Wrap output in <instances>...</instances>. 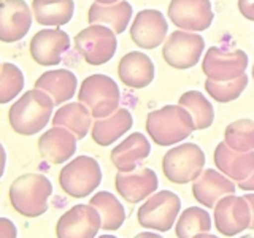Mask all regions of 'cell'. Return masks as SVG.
<instances>
[{"label":"cell","instance_id":"29","mask_svg":"<svg viewBox=\"0 0 254 238\" xmlns=\"http://www.w3.org/2000/svg\"><path fill=\"white\" fill-rule=\"evenodd\" d=\"M211 229V219L206 210L198 206H189L181 213L177 221L175 234L178 238H194L205 237Z\"/></svg>","mask_w":254,"mask_h":238},{"label":"cell","instance_id":"6","mask_svg":"<svg viewBox=\"0 0 254 238\" xmlns=\"http://www.w3.org/2000/svg\"><path fill=\"white\" fill-rule=\"evenodd\" d=\"M75 48L89 65H103L116 54V32L105 24H91L75 37Z\"/></svg>","mask_w":254,"mask_h":238},{"label":"cell","instance_id":"2","mask_svg":"<svg viewBox=\"0 0 254 238\" xmlns=\"http://www.w3.org/2000/svg\"><path fill=\"white\" fill-rule=\"evenodd\" d=\"M194 130L195 124L192 121V116L180 103L151 111L146 118V132L159 146H170L175 143H181Z\"/></svg>","mask_w":254,"mask_h":238},{"label":"cell","instance_id":"31","mask_svg":"<svg viewBox=\"0 0 254 238\" xmlns=\"http://www.w3.org/2000/svg\"><path fill=\"white\" fill-rule=\"evenodd\" d=\"M224 141L235 151H254V121L238 119L226 127Z\"/></svg>","mask_w":254,"mask_h":238},{"label":"cell","instance_id":"3","mask_svg":"<svg viewBox=\"0 0 254 238\" xmlns=\"http://www.w3.org/2000/svg\"><path fill=\"white\" fill-rule=\"evenodd\" d=\"M51 194V181L40 173L21 175L10 186V202L13 210L26 218H38L46 213L48 198Z\"/></svg>","mask_w":254,"mask_h":238},{"label":"cell","instance_id":"36","mask_svg":"<svg viewBox=\"0 0 254 238\" xmlns=\"http://www.w3.org/2000/svg\"><path fill=\"white\" fill-rule=\"evenodd\" d=\"M238 187L243 190H254V172L243 181H238Z\"/></svg>","mask_w":254,"mask_h":238},{"label":"cell","instance_id":"32","mask_svg":"<svg viewBox=\"0 0 254 238\" xmlns=\"http://www.w3.org/2000/svg\"><path fill=\"white\" fill-rule=\"evenodd\" d=\"M24 89V75L11 62L0 65V105L10 103Z\"/></svg>","mask_w":254,"mask_h":238},{"label":"cell","instance_id":"27","mask_svg":"<svg viewBox=\"0 0 254 238\" xmlns=\"http://www.w3.org/2000/svg\"><path fill=\"white\" fill-rule=\"evenodd\" d=\"M53 125H62L75 133L78 140L84 138L92 127V115L84 103H67L54 113Z\"/></svg>","mask_w":254,"mask_h":238},{"label":"cell","instance_id":"37","mask_svg":"<svg viewBox=\"0 0 254 238\" xmlns=\"http://www.w3.org/2000/svg\"><path fill=\"white\" fill-rule=\"evenodd\" d=\"M5 165H6V153H5V148L2 146V143H0V178H2L5 173Z\"/></svg>","mask_w":254,"mask_h":238},{"label":"cell","instance_id":"13","mask_svg":"<svg viewBox=\"0 0 254 238\" xmlns=\"http://www.w3.org/2000/svg\"><path fill=\"white\" fill-rule=\"evenodd\" d=\"M169 19L183 30H206L213 22L211 3L210 0H172Z\"/></svg>","mask_w":254,"mask_h":238},{"label":"cell","instance_id":"8","mask_svg":"<svg viewBox=\"0 0 254 238\" xmlns=\"http://www.w3.org/2000/svg\"><path fill=\"white\" fill-rule=\"evenodd\" d=\"M181 211V200L172 190H161L151 194L148 200L138 208V224L145 229L157 232H169L178 219Z\"/></svg>","mask_w":254,"mask_h":238},{"label":"cell","instance_id":"14","mask_svg":"<svg viewBox=\"0 0 254 238\" xmlns=\"http://www.w3.org/2000/svg\"><path fill=\"white\" fill-rule=\"evenodd\" d=\"M70 48V37L62 29H43L30 40V56L38 65H59L62 56Z\"/></svg>","mask_w":254,"mask_h":238},{"label":"cell","instance_id":"10","mask_svg":"<svg viewBox=\"0 0 254 238\" xmlns=\"http://www.w3.org/2000/svg\"><path fill=\"white\" fill-rule=\"evenodd\" d=\"M251 218V206L245 197L229 194L214 205V224L224 237H235L250 229Z\"/></svg>","mask_w":254,"mask_h":238},{"label":"cell","instance_id":"24","mask_svg":"<svg viewBox=\"0 0 254 238\" xmlns=\"http://www.w3.org/2000/svg\"><path fill=\"white\" fill-rule=\"evenodd\" d=\"M76 86L78 81L75 73L65 68L45 71L35 81L37 89H42L51 95L54 105H62L68 102L76 94Z\"/></svg>","mask_w":254,"mask_h":238},{"label":"cell","instance_id":"5","mask_svg":"<svg viewBox=\"0 0 254 238\" xmlns=\"http://www.w3.org/2000/svg\"><path fill=\"white\" fill-rule=\"evenodd\" d=\"M102 182L99 162L89 156H78L59 173V184L70 197L83 198L92 194Z\"/></svg>","mask_w":254,"mask_h":238},{"label":"cell","instance_id":"9","mask_svg":"<svg viewBox=\"0 0 254 238\" xmlns=\"http://www.w3.org/2000/svg\"><path fill=\"white\" fill-rule=\"evenodd\" d=\"M205 50L203 38L190 30H175L165 38L162 56L170 67L178 70H186L197 65L200 56Z\"/></svg>","mask_w":254,"mask_h":238},{"label":"cell","instance_id":"38","mask_svg":"<svg viewBox=\"0 0 254 238\" xmlns=\"http://www.w3.org/2000/svg\"><path fill=\"white\" fill-rule=\"evenodd\" d=\"M246 200H248L250 206H251V213H253V218H251V224H250V229L254 230V194H245L243 195Z\"/></svg>","mask_w":254,"mask_h":238},{"label":"cell","instance_id":"30","mask_svg":"<svg viewBox=\"0 0 254 238\" xmlns=\"http://www.w3.org/2000/svg\"><path fill=\"white\" fill-rule=\"evenodd\" d=\"M178 103L181 107H185L195 124V130L208 129L213 124L214 119V110L213 105L206 100V97L198 91H188L180 97Z\"/></svg>","mask_w":254,"mask_h":238},{"label":"cell","instance_id":"1","mask_svg":"<svg viewBox=\"0 0 254 238\" xmlns=\"http://www.w3.org/2000/svg\"><path fill=\"white\" fill-rule=\"evenodd\" d=\"M54 100L42 89H32L16 100L8 113L11 129L19 135H35L48 125L53 115Z\"/></svg>","mask_w":254,"mask_h":238},{"label":"cell","instance_id":"16","mask_svg":"<svg viewBox=\"0 0 254 238\" xmlns=\"http://www.w3.org/2000/svg\"><path fill=\"white\" fill-rule=\"evenodd\" d=\"M169 24L165 16L157 10H141L130 26L132 42L143 50H154L165 42Z\"/></svg>","mask_w":254,"mask_h":238},{"label":"cell","instance_id":"39","mask_svg":"<svg viewBox=\"0 0 254 238\" xmlns=\"http://www.w3.org/2000/svg\"><path fill=\"white\" fill-rule=\"evenodd\" d=\"M95 2H99V3H103V5H113V3H118V2H121V0H95Z\"/></svg>","mask_w":254,"mask_h":238},{"label":"cell","instance_id":"40","mask_svg":"<svg viewBox=\"0 0 254 238\" xmlns=\"http://www.w3.org/2000/svg\"><path fill=\"white\" fill-rule=\"evenodd\" d=\"M253 78H254V65H253Z\"/></svg>","mask_w":254,"mask_h":238},{"label":"cell","instance_id":"7","mask_svg":"<svg viewBox=\"0 0 254 238\" xmlns=\"http://www.w3.org/2000/svg\"><path fill=\"white\" fill-rule=\"evenodd\" d=\"M205 169V153L194 143L170 149L162 159V170L165 178L175 184H188L194 181Z\"/></svg>","mask_w":254,"mask_h":238},{"label":"cell","instance_id":"17","mask_svg":"<svg viewBox=\"0 0 254 238\" xmlns=\"http://www.w3.org/2000/svg\"><path fill=\"white\" fill-rule=\"evenodd\" d=\"M115 186L118 194L126 202L138 203L143 198L156 192L159 179L154 170L151 169H135L132 172H119L116 175Z\"/></svg>","mask_w":254,"mask_h":238},{"label":"cell","instance_id":"35","mask_svg":"<svg viewBox=\"0 0 254 238\" xmlns=\"http://www.w3.org/2000/svg\"><path fill=\"white\" fill-rule=\"evenodd\" d=\"M238 10L246 19L254 21V0H238Z\"/></svg>","mask_w":254,"mask_h":238},{"label":"cell","instance_id":"21","mask_svg":"<svg viewBox=\"0 0 254 238\" xmlns=\"http://www.w3.org/2000/svg\"><path fill=\"white\" fill-rule=\"evenodd\" d=\"M214 164L234 181H243L254 172V151H235L227 143H219L214 149Z\"/></svg>","mask_w":254,"mask_h":238},{"label":"cell","instance_id":"4","mask_svg":"<svg viewBox=\"0 0 254 238\" xmlns=\"http://www.w3.org/2000/svg\"><path fill=\"white\" fill-rule=\"evenodd\" d=\"M78 100L89 108L92 118L100 119L113 115L119 108L121 92L118 83L107 75H91L79 86Z\"/></svg>","mask_w":254,"mask_h":238},{"label":"cell","instance_id":"19","mask_svg":"<svg viewBox=\"0 0 254 238\" xmlns=\"http://www.w3.org/2000/svg\"><path fill=\"white\" fill-rule=\"evenodd\" d=\"M76 137L62 125H53L38 140L40 154L50 164L59 165L67 162L76 153Z\"/></svg>","mask_w":254,"mask_h":238},{"label":"cell","instance_id":"11","mask_svg":"<svg viewBox=\"0 0 254 238\" xmlns=\"http://www.w3.org/2000/svg\"><path fill=\"white\" fill-rule=\"evenodd\" d=\"M248 67V54L242 50H222L211 46L206 50L202 70L208 79L213 81H229L245 75Z\"/></svg>","mask_w":254,"mask_h":238},{"label":"cell","instance_id":"15","mask_svg":"<svg viewBox=\"0 0 254 238\" xmlns=\"http://www.w3.org/2000/svg\"><path fill=\"white\" fill-rule=\"evenodd\" d=\"M32 13L24 0H0V42L16 43L27 35Z\"/></svg>","mask_w":254,"mask_h":238},{"label":"cell","instance_id":"12","mask_svg":"<svg viewBox=\"0 0 254 238\" xmlns=\"http://www.w3.org/2000/svg\"><path fill=\"white\" fill-rule=\"evenodd\" d=\"M102 229L99 210L89 205H76L64 213L56 226L59 238H94Z\"/></svg>","mask_w":254,"mask_h":238},{"label":"cell","instance_id":"26","mask_svg":"<svg viewBox=\"0 0 254 238\" xmlns=\"http://www.w3.org/2000/svg\"><path fill=\"white\" fill-rule=\"evenodd\" d=\"M34 18L42 26L61 27L73 18V0H34L32 2Z\"/></svg>","mask_w":254,"mask_h":238},{"label":"cell","instance_id":"28","mask_svg":"<svg viewBox=\"0 0 254 238\" xmlns=\"http://www.w3.org/2000/svg\"><path fill=\"white\" fill-rule=\"evenodd\" d=\"M89 203L99 210L102 218V230L105 232H115L124 224L126 221V211L121 202L118 200L115 194L108 190H102L91 197Z\"/></svg>","mask_w":254,"mask_h":238},{"label":"cell","instance_id":"18","mask_svg":"<svg viewBox=\"0 0 254 238\" xmlns=\"http://www.w3.org/2000/svg\"><path fill=\"white\" fill-rule=\"evenodd\" d=\"M192 182L194 198L206 208H214V205L219 202V198L229 194H235L234 179H230L222 172H218L214 169L202 170V173Z\"/></svg>","mask_w":254,"mask_h":238},{"label":"cell","instance_id":"25","mask_svg":"<svg viewBox=\"0 0 254 238\" xmlns=\"http://www.w3.org/2000/svg\"><path fill=\"white\" fill-rule=\"evenodd\" d=\"M132 18V5L129 2H118L113 5L92 3L87 13L89 24H105L116 34H123Z\"/></svg>","mask_w":254,"mask_h":238},{"label":"cell","instance_id":"34","mask_svg":"<svg viewBox=\"0 0 254 238\" xmlns=\"http://www.w3.org/2000/svg\"><path fill=\"white\" fill-rule=\"evenodd\" d=\"M18 230L8 218H0V238H16Z\"/></svg>","mask_w":254,"mask_h":238},{"label":"cell","instance_id":"22","mask_svg":"<svg viewBox=\"0 0 254 238\" xmlns=\"http://www.w3.org/2000/svg\"><path fill=\"white\" fill-rule=\"evenodd\" d=\"M149 153L151 145L148 138L140 132H133L113 148L111 162L119 172H132L138 169V164L145 161Z\"/></svg>","mask_w":254,"mask_h":238},{"label":"cell","instance_id":"23","mask_svg":"<svg viewBox=\"0 0 254 238\" xmlns=\"http://www.w3.org/2000/svg\"><path fill=\"white\" fill-rule=\"evenodd\" d=\"M133 125V118L129 110L118 108L113 115L107 118L95 119L92 124V140L100 146H110L118 138H121L126 132H129Z\"/></svg>","mask_w":254,"mask_h":238},{"label":"cell","instance_id":"33","mask_svg":"<svg viewBox=\"0 0 254 238\" xmlns=\"http://www.w3.org/2000/svg\"><path fill=\"white\" fill-rule=\"evenodd\" d=\"M248 86V76L242 75L240 78L229 79V81H213V79H206L205 89L208 92L211 99H214L219 103H229L242 95V92Z\"/></svg>","mask_w":254,"mask_h":238},{"label":"cell","instance_id":"20","mask_svg":"<svg viewBox=\"0 0 254 238\" xmlns=\"http://www.w3.org/2000/svg\"><path fill=\"white\" fill-rule=\"evenodd\" d=\"M118 75L126 86L132 87V89H143L153 83L156 68L153 60L146 54L140 51H130L119 60Z\"/></svg>","mask_w":254,"mask_h":238}]
</instances>
